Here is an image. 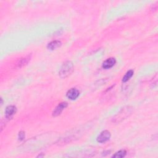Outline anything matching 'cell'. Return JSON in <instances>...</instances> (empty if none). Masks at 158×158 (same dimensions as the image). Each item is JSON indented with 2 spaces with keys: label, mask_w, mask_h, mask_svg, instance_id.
Segmentation results:
<instances>
[{
  "label": "cell",
  "mask_w": 158,
  "mask_h": 158,
  "mask_svg": "<svg viewBox=\"0 0 158 158\" xmlns=\"http://www.w3.org/2000/svg\"><path fill=\"white\" fill-rule=\"evenodd\" d=\"M74 70V64L72 62L70 61H66L62 65L60 70H59V74L61 78H66L69 76Z\"/></svg>",
  "instance_id": "obj_1"
},
{
  "label": "cell",
  "mask_w": 158,
  "mask_h": 158,
  "mask_svg": "<svg viewBox=\"0 0 158 158\" xmlns=\"http://www.w3.org/2000/svg\"><path fill=\"white\" fill-rule=\"evenodd\" d=\"M132 111V109L130 106L124 107L113 118L112 121L115 123L121 122L131 114Z\"/></svg>",
  "instance_id": "obj_2"
},
{
  "label": "cell",
  "mask_w": 158,
  "mask_h": 158,
  "mask_svg": "<svg viewBox=\"0 0 158 158\" xmlns=\"http://www.w3.org/2000/svg\"><path fill=\"white\" fill-rule=\"evenodd\" d=\"M111 136V135L109 131L104 130L102 132H101V133L97 137V142L100 143H105L110 139Z\"/></svg>",
  "instance_id": "obj_3"
},
{
  "label": "cell",
  "mask_w": 158,
  "mask_h": 158,
  "mask_svg": "<svg viewBox=\"0 0 158 158\" xmlns=\"http://www.w3.org/2000/svg\"><path fill=\"white\" fill-rule=\"evenodd\" d=\"M17 111V108L14 105L8 106L5 110V116L8 119H11L15 115Z\"/></svg>",
  "instance_id": "obj_4"
},
{
  "label": "cell",
  "mask_w": 158,
  "mask_h": 158,
  "mask_svg": "<svg viewBox=\"0 0 158 158\" xmlns=\"http://www.w3.org/2000/svg\"><path fill=\"white\" fill-rule=\"evenodd\" d=\"M67 106V103L66 102H63L60 104H59L56 108L54 109V110L53 112V115L54 117L58 116L60 115L61 113L63 111V110Z\"/></svg>",
  "instance_id": "obj_5"
},
{
  "label": "cell",
  "mask_w": 158,
  "mask_h": 158,
  "mask_svg": "<svg viewBox=\"0 0 158 158\" xmlns=\"http://www.w3.org/2000/svg\"><path fill=\"white\" fill-rule=\"evenodd\" d=\"M67 97L70 99V100H76V99L80 95V92L79 91L75 88H70L69 90H68V91L67 92Z\"/></svg>",
  "instance_id": "obj_6"
},
{
  "label": "cell",
  "mask_w": 158,
  "mask_h": 158,
  "mask_svg": "<svg viewBox=\"0 0 158 158\" xmlns=\"http://www.w3.org/2000/svg\"><path fill=\"white\" fill-rule=\"evenodd\" d=\"M116 63L115 59L114 57H110L107 59L103 63V67L105 69H109L112 68Z\"/></svg>",
  "instance_id": "obj_7"
},
{
  "label": "cell",
  "mask_w": 158,
  "mask_h": 158,
  "mask_svg": "<svg viewBox=\"0 0 158 158\" xmlns=\"http://www.w3.org/2000/svg\"><path fill=\"white\" fill-rule=\"evenodd\" d=\"M30 60V56H27V57L21 59L17 63V67L18 68H21V67L25 66L26 65H27L29 63Z\"/></svg>",
  "instance_id": "obj_8"
},
{
  "label": "cell",
  "mask_w": 158,
  "mask_h": 158,
  "mask_svg": "<svg viewBox=\"0 0 158 158\" xmlns=\"http://www.w3.org/2000/svg\"><path fill=\"white\" fill-rule=\"evenodd\" d=\"M61 44L62 43L60 41H58V40L53 41L48 45L47 48H48V49H49L50 50H54L57 49V48H59V46H61Z\"/></svg>",
  "instance_id": "obj_9"
},
{
  "label": "cell",
  "mask_w": 158,
  "mask_h": 158,
  "mask_svg": "<svg viewBox=\"0 0 158 158\" xmlns=\"http://www.w3.org/2000/svg\"><path fill=\"white\" fill-rule=\"evenodd\" d=\"M127 154V151L125 149H121L120 151H117V153H115L112 156V157H114V158H122L126 156Z\"/></svg>",
  "instance_id": "obj_10"
},
{
  "label": "cell",
  "mask_w": 158,
  "mask_h": 158,
  "mask_svg": "<svg viewBox=\"0 0 158 158\" xmlns=\"http://www.w3.org/2000/svg\"><path fill=\"white\" fill-rule=\"evenodd\" d=\"M133 73H134L133 70H129V71L125 74V75L123 77V78H122V82H127V81L129 80V79L133 76Z\"/></svg>",
  "instance_id": "obj_11"
},
{
  "label": "cell",
  "mask_w": 158,
  "mask_h": 158,
  "mask_svg": "<svg viewBox=\"0 0 158 158\" xmlns=\"http://www.w3.org/2000/svg\"><path fill=\"white\" fill-rule=\"evenodd\" d=\"M26 136V134L25 132L24 131H21L19 133V140H23Z\"/></svg>",
  "instance_id": "obj_12"
},
{
  "label": "cell",
  "mask_w": 158,
  "mask_h": 158,
  "mask_svg": "<svg viewBox=\"0 0 158 158\" xmlns=\"http://www.w3.org/2000/svg\"><path fill=\"white\" fill-rule=\"evenodd\" d=\"M3 99L1 98V105H3Z\"/></svg>",
  "instance_id": "obj_13"
}]
</instances>
